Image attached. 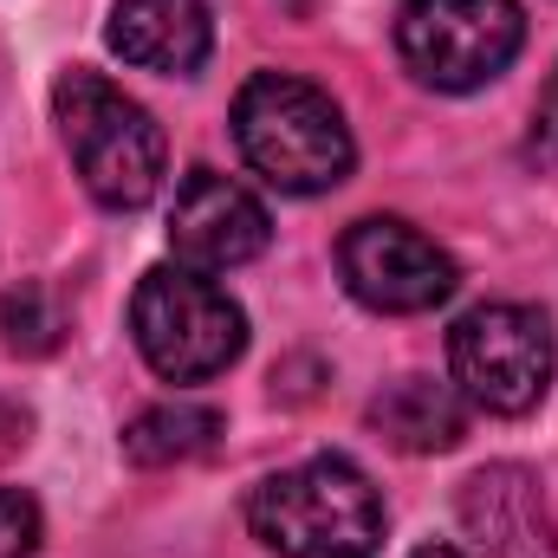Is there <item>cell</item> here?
Returning <instances> with one entry per match:
<instances>
[{
    "label": "cell",
    "mask_w": 558,
    "mask_h": 558,
    "mask_svg": "<svg viewBox=\"0 0 558 558\" xmlns=\"http://www.w3.org/2000/svg\"><path fill=\"white\" fill-rule=\"evenodd\" d=\"M52 118H59L72 169H78V182L98 208L137 215V208L156 202V189L169 175V143H162V124L131 92H118L105 72L72 65L52 85Z\"/></svg>",
    "instance_id": "1"
},
{
    "label": "cell",
    "mask_w": 558,
    "mask_h": 558,
    "mask_svg": "<svg viewBox=\"0 0 558 558\" xmlns=\"http://www.w3.org/2000/svg\"><path fill=\"white\" fill-rule=\"evenodd\" d=\"M247 533L279 558H371L384 546V500L351 454H312L254 487Z\"/></svg>",
    "instance_id": "2"
},
{
    "label": "cell",
    "mask_w": 558,
    "mask_h": 558,
    "mask_svg": "<svg viewBox=\"0 0 558 558\" xmlns=\"http://www.w3.org/2000/svg\"><path fill=\"white\" fill-rule=\"evenodd\" d=\"M234 143L247 156V169L260 182H274L279 195H325L351 175L357 143L344 111L292 78V72H254L234 98Z\"/></svg>",
    "instance_id": "3"
},
{
    "label": "cell",
    "mask_w": 558,
    "mask_h": 558,
    "mask_svg": "<svg viewBox=\"0 0 558 558\" xmlns=\"http://www.w3.org/2000/svg\"><path fill=\"white\" fill-rule=\"evenodd\" d=\"M131 338L162 384H208L247 351V312L195 267H149L131 299Z\"/></svg>",
    "instance_id": "4"
},
{
    "label": "cell",
    "mask_w": 558,
    "mask_h": 558,
    "mask_svg": "<svg viewBox=\"0 0 558 558\" xmlns=\"http://www.w3.org/2000/svg\"><path fill=\"white\" fill-rule=\"evenodd\" d=\"M558 364L553 318L520 299H487L454 318L448 331V377L468 397V410L487 416H526L546 403Z\"/></svg>",
    "instance_id": "5"
},
{
    "label": "cell",
    "mask_w": 558,
    "mask_h": 558,
    "mask_svg": "<svg viewBox=\"0 0 558 558\" xmlns=\"http://www.w3.org/2000/svg\"><path fill=\"white\" fill-rule=\"evenodd\" d=\"M526 46L520 0H403L397 52L428 92H481Z\"/></svg>",
    "instance_id": "6"
},
{
    "label": "cell",
    "mask_w": 558,
    "mask_h": 558,
    "mask_svg": "<svg viewBox=\"0 0 558 558\" xmlns=\"http://www.w3.org/2000/svg\"><path fill=\"white\" fill-rule=\"evenodd\" d=\"M338 274H344V292L371 312H390V318H416V312H435L454 299V260L448 247H435L422 228L397 221V215H364L344 228L338 241Z\"/></svg>",
    "instance_id": "7"
},
{
    "label": "cell",
    "mask_w": 558,
    "mask_h": 558,
    "mask_svg": "<svg viewBox=\"0 0 558 558\" xmlns=\"http://www.w3.org/2000/svg\"><path fill=\"white\" fill-rule=\"evenodd\" d=\"M274 241V221L267 208L215 175V169H189L175 202H169V247H175V267H195V274H234L247 260H260Z\"/></svg>",
    "instance_id": "8"
},
{
    "label": "cell",
    "mask_w": 558,
    "mask_h": 558,
    "mask_svg": "<svg viewBox=\"0 0 558 558\" xmlns=\"http://www.w3.org/2000/svg\"><path fill=\"white\" fill-rule=\"evenodd\" d=\"M105 39L137 72L189 78L215 46V13H208V0H111Z\"/></svg>",
    "instance_id": "9"
},
{
    "label": "cell",
    "mask_w": 558,
    "mask_h": 558,
    "mask_svg": "<svg viewBox=\"0 0 558 558\" xmlns=\"http://www.w3.org/2000/svg\"><path fill=\"white\" fill-rule=\"evenodd\" d=\"M461 520L494 546V558H553L546 500L526 468H481L461 494Z\"/></svg>",
    "instance_id": "10"
},
{
    "label": "cell",
    "mask_w": 558,
    "mask_h": 558,
    "mask_svg": "<svg viewBox=\"0 0 558 558\" xmlns=\"http://www.w3.org/2000/svg\"><path fill=\"white\" fill-rule=\"evenodd\" d=\"M371 428L397 454H448L468 435V397L435 377H397L371 397Z\"/></svg>",
    "instance_id": "11"
},
{
    "label": "cell",
    "mask_w": 558,
    "mask_h": 558,
    "mask_svg": "<svg viewBox=\"0 0 558 558\" xmlns=\"http://www.w3.org/2000/svg\"><path fill=\"white\" fill-rule=\"evenodd\" d=\"M215 435H221V416L215 410H202V403H156V410H143L124 428V454L137 468H175V461L208 454Z\"/></svg>",
    "instance_id": "12"
},
{
    "label": "cell",
    "mask_w": 558,
    "mask_h": 558,
    "mask_svg": "<svg viewBox=\"0 0 558 558\" xmlns=\"http://www.w3.org/2000/svg\"><path fill=\"white\" fill-rule=\"evenodd\" d=\"M59 331H65V312L52 305V292H46V286H20V292H7V299H0V338H7V351L39 357V351H52V344H59Z\"/></svg>",
    "instance_id": "13"
},
{
    "label": "cell",
    "mask_w": 558,
    "mask_h": 558,
    "mask_svg": "<svg viewBox=\"0 0 558 558\" xmlns=\"http://www.w3.org/2000/svg\"><path fill=\"white\" fill-rule=\"evenodd\" d=\"M39 553V500L26 487H0V558Z\"/></svg>",
    "instance_id": "14"
},
{
    "label": "cell",
    "mask_w": 558,
    "mask_h": 558,
    "mask_svg": "<svg viewBox=\"0 0 558 558\" xmlns=\"http://www.w3.org/2000/svg\"><path fill=\"white\" fill-rule=\"evenodd\" d=\"M526 162L558 169V65H553V78L539 85V98H533V124H526Z\"/></svg>",
    "instance_id": "15"
},
{
    "label": "cell",
    "mask_w": 558,
    "mask_h": 558,
    "mask_svg": "<svg viewBox=\"0 0 558 558\" xmlns=\"http://www.w3.org/2000/svg\"><path fill=\"white\" fill-rule=\"evenodd\" d=\"M410 558H468V553H454V546H416Z\"/></svg>",
    "instance_id": "16"
}]
</instances>
